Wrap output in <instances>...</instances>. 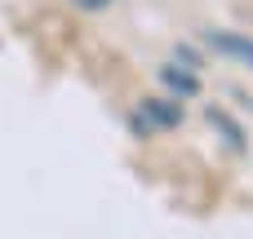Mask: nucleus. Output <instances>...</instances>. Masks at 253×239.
Segmentation results:
<instances>
[{
    "label": "nucleus",
    "mask_w": 253,
    "mask_h": 239,
    "mask_svg": "<svg viewBox=\"0 0 253 239\" xmlns=\"http://www.w3.org/2000/svg\"><path fill=\"white\" fill-rule=\"evenodd\" d=\"M200 44L209 49V58H222V62H236L253 71V31L240 27H205L200 31Z\"/></svg>",
    "instance_id": "1"
},
{
    "label": "nucleus",
    "mask_w": 253,
    "mask_h": 239,
    "mask_svg": "<svg viewBox=\"0 0 253 239\" xmlns=\"http://www.w3.org/2000/svg\"><path fill=\"white\" fill-rule=\"evenodd\" d=\"M71 9H80V13H107L116 0H67Z\"/></svg>",
    "instance_id": "7"
},
{
    "label": "nucleus",
    "mask_w": 253,
    "mask_h": 239,
    "mask_svg": "<svg viewBox=\"0 0 253 239\" xmlns=\"http://www.w3.org/2000/svg\"><path fill=\"white\" fill-rule=\"evenodd\" d=\"M200 115H205V124L213 129V137L222 142V151H231V155H249L253 142H249V129H245V120L227 106V102H205L200 106Z\"/></svg>",
    "instance_id": "2"
},
{
    "label": "nucleus",
    "mask_w": 253,
    "mask_h": 239,
    "mask_svg": "<svg viewBox=\"0 0 253 239\" xmlns=\"http://www.w3.org/2000/svg\"><path fill=\"white\" fill-rule=\"evenodd\" d=\"M169 58H173L178 67H187V71H196V75H205V71H209V49H205L200 40H173V49H169Z\"/></svg>",
    "instance_id": "5"
},
{
    "label": "nucleus",
    "mask_w": 253,
    "mask_h": 239,
    "mask_svg": "<svg viewBox=\"0 0 253 239\" xmlns=\"http://www.w3.org/2000/svg\"><path fill=\"white\" fill-rule=\"evenodd\" d=\"M156 84H160V93H169V98H178V102H196V98L205 93V75L178 67L173 58L156 62Z\"/></svg>",
    "instance_id": "4"
},
{
    "label": "nucleus",
    "mask_w": 253,
    "mask_h": 239,
    "mask_svg": "<svg viewBox=\"0 0 253 239\" xmlns=\"http://www.w3.org/2000/svg\"><path fill=\"white\" fill-rule=\"evenodd\" d=\"M133 106L151 120L156 133H178V129L187 124V102H178V98H169V93H142Z\"/></svg>",
    "instance_id": "3"
},
{
    "label": "nucleus",
    "mask_w": 253,
    "mask_h": 239,
    "mask_svg": "<svg viewBox=\"0 0 253 239\" xmlns=\"http://www.w3.org/2000/svg\"><path fill=\"white\" fill-rule=\"evenodd\" d=\"M125 129H129V137H133V142H156V129H151V120H147L138 106H129V111H125Z\"/></svg>",
    "instance_id": "6"
}]
</instances>
